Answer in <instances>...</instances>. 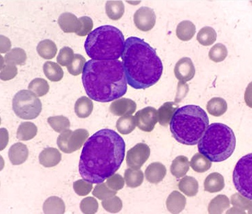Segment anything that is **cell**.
Here are the masks:
<instances>
[{"instance_id": "6da1fadb", "label": "cell", "mask_w": 252, "mask_h": 214, "mask_svg": "<svg viewBox=\"0 0 252 214\" xmlns=\"http://www.w3.org/2000/svg\"><path fill=\"white\" fill-rule=\"evenodd\" d=\"M125 153L126 144L121 135L111 129H100L84 146L79 162L80 175L91 183H101L118 171Z\"/></svg>"}, {"instance_id": "7a4b0ae2", "label": "cell", "mask_w": 252, "mask_h": 214, "mask_svg": "<svg viewBox=\"0 0 252 214\" xmlns=\"http://www.w3.org/2000/svg\"><path fill=\"white\" fill-rule=\"evenodd\" d=\"M83 84L89 98L109 102L121 98L127 86L123 63L120 60H89L83 71Z\"/></svg>"}, {"instance_id": "3957f363", "label": "cell", "mask_w": 252, "mask_h": 214, "mask_svg": "<svg viewBox=\"0 0 252 214\" xmlns=\"http://www.w3.org/2000/svg\"><path fill=\"white\" fill-rule=\"evenodd\" d=\"M126 80L135 89H147L158 82L163 66L156 51L142 38L126 39L122 56Z\"/></svg>"}, {"instance_id": "277c9868", "label": "cell", "mask_w": 252, "mask_h": 214, "mask_svg": "<svg viewBox=\"0 0 252 214\" xmlns=\"http://www.w3.org/2000/svg\"><path fill=\"white\" fill-rule=\"evenodd\" d=\"M209 125V117L204 110L199 106L186 105L175 111L170 122V130L180 144L194 146Z\"/></svg>"}, {"instance_id": "5b68a950", "label": "cell", "mask_w": 252, "mask_h": 214, "mask_svg": "<svg viewBox=\"0 0 252 214\" xmlns=\"http://www.w3.org/2000/svg\"><path fill=\"white\" fill-rule=\"evenodd\" d=\"M125 38L122 31L110 25L91 31L85 43L86 52L94 60H117L122 57Z\"/></svg>"}, {"instance_id": "8992f818", "label": "cell", "mask_w": 252, "mask_h": 214, "mask_svg": "<svg viewBox=\"0 0 252 214\" xmlns=\"http://www.w3.org/2000/svg\"><path fill=\"white\" fill-rule=\"evenodd\" d=\"M198 144L199 153L211 162H220L234 153L236 138L229 126L215 122L209 125Z\"/></svg>"}, {"instance_id": "52a82bcc", "label": "cell", "mask_w": 252, "mask_h": 214, "mask_svg": "<svg viewBox=\"0 0 252 214\" xmlns=\"http://www.w3.org/2000/svg\"><path fill=\"white\" fill-rule=\"evenodd\" d=\"M12 109L18 118L32 120L41 113V100L31 91L23 90L16 93L12 100Z\"/></svg>"}, {"instance_id": "ba28073f", "label": "cell", "mask_w": 252, "mask_h": 214, "mask_svg": "<svg viewBox=\"0 0 252 214\" xmlns=\"http://www.w3.org/2000/svg\"><path fill=\"white\" fill-rule=\"evenodd\" d=\"M233 183L239 193L252 200V153L244 155L237 162L233 175Z\"/></svg>"}, {"instance_id": "9c48e42d", "label": "cell", "mask_w": 252, "mask_h": 214, "mask_svg": "<svg viewBox=\"0 0 252 214\" xmlns=\"http://www.w3.org/2000/svg\"><path fill=\"white\" fill-rule=\"evenodd\" d=\"M89 136V131L85 129H78L74 131L67 129L58 136L57 144L60 151L65 153H71L80 150Z\"/></svg>"}, {"instance_id": "30bf717a", "label": "cell", "mask_w": 252, "mask_h": 214, "mask_svg": "<svg viewBox=\"0 0 252 214\" xmlns=\"http://www.w3.org/2000/svg\"><path fill=\"white\" fill-rule=\"evenodd\" d=\"M151 155V149L147 144L139 143L136 144L126 155V163L132 169H140L147 162Z\"/></svg>"}, {"instance_id": "8fae6325", "label": "cell", "mask_w": 252, "mask_h": 214, "mask_svg": "<svg viewBox=\"0 0 252 214\" xmlns=\"http://www.w3.org/2000/svg\"><path fill=\"white\" fill-rule=\"evenodd\" d=\"M136 125L146 132L152 131L158 122V113L154 107L144 108L136 113L134 116Z\"/></svg>"}, {"instance_id": "7c38bea8", "label": "cell", "mask_w": 252, "mask_h": 214, "mask_svg": "<svg viewBox=\"0 0 252 214\" xmlns=\"http://www.w3.org/2000/svg\"><path fill=\"white\" fill-rule=\"evenodd\" d=\"M156 14L153 9L142 7L135 12L134 22L139 30L143 32L152 30L156 23Z\"/></svg>"}, {"instance_id": "4fadbf2b", "label": "cell", "mask_w": 252, "mask_h": 214, "mask_svg": "<svg viewBox=\"0 0 252 214\" xmlns=\"http://www.w3.org/2000/svg\"><path fill=\"white\" fill-rule=\"evenodd\" d=\"M174 74L180 82L190 81L196 74L194 65L190 58H183L179 60L175 66Z\"/></svg>"}, {"instance_id": "5bb4252c", "label": "cell", "mask_w": 252, "mask_h": 214, "mask_svg": "<svg viewBox=\"0 0 252 214\" xmlns=\"http://www.w3.org/2000/svg\"><path fill=\"white\" fill-rule=\"evenodd\" d=\"M136 104L129 98H122L113 102L109 107V111L116 116H128L135 113Z\"/></svg>"}, {"instance_id": "9a60e30c", "label": "cell", "mask_w": 252, "mask_h": 214, "mask_svg": "<svg viewBox=\"0 0 252 214\" xmlns=\"http://www.w3.org/2000/svg\"><path fill=\"white\" fill-rule=\"evenodd\" d=\"M29 154L28 148L21 142L16 143L11 146L8 152L9 159L13 165L23 164L28 158Z\"/></svg>"}, {"instance_id": "2e32d148", "label": "cell", "mask_w": 252, "mask_h": 214, "mask_svg": "<svg viewBox=\"0 0 252 214\" xmlns=\"http://www.w3.org/2000/svg\"><path fill=\"white\" fill-rule=\"evenodd\" d=\"M167 175V168L160 162H153L145 171V177L151 183L157 184L161 182Z\"/></svg>"}, {"instance_id": "e0dca14e", "label": "cell", "mask_w": 252, "mask_h": 214, "mask_svg": "<svg viewBox=\"0 0 252 214\" xmlns=\"http://www.w3.org/2000/svg\"><path fill=\"white\" fill-rule=\"evenodd\" d=\"M39 163L46 168L54 167L62 160V154L54 148H47L40 153Z\"/></svg>"}, {"instance_id": "ac0fdd59", "label": "cell", "mask_w": 252, "mask_h": 214, "mask_svg": "<svg viewBox=\"0 0 252 214\" xmlns=\"http://www.w3.org/2000/svg\"><path fill=\"white\" fill-rule=\"evenodd\" d=\"M58 25L65 33H76L79 28V20L70 12H64L58 18Z\"/></svg>"}, {"instance_id": "d6986e66", "label": "cell", "mask_w": 252, "mask_h": 214, "mask_svg": "<svg viewBox=\"0 0 252 214\" xmlns=\"http://www.w3.org/2000/svg\"><path fill=\"white\" fill-rule=\"evenodd\" d=\"M186 205V197L178 191H173L166 201L167 210L172 214H180L184 210Z\"/></svg>"}, {"instance_id": "ffe728a7", "label": "cell", "mask_w": 252, "mask_h": 214, "mask_svg": "<svg viewBox=\"0 0 252 214\" xmlns=\"http://www.w3.org/2000/svg\"><path fill=\"white\" fill-rule=\"evenodd\" d=\"M178 104L173 102H167L164 103L157 111L158 113V121L160 125L167 126L170 123L171 119L175 111L178 109Z\"/></svg>"}, {"instance_id": "44dd1931", "label": "cell", "mask_w": 252, "mask_h": 214, "mask_svg": "<svg viewBox=\"0 0 252 214\" xmlns=\"http://www.w3.org/2000/svg\"><path fill=\"white\" fill-rule=\"evenodd\" d=\"M204 190L209 193H217L224 187V179L222 175L218 173L210 174L204 183Z\"/></svg>"}, {"instance_id": "7402d4cb", "label": "cell", "mask_w": 252, "mask_h": 214, "mask_svg": "<svg viewBox=\"0 0 252 214\" xmlns=\"http://www.w3.org/2000/svg\"><path fill=\"white\" fill-rule=\"evenodd\" d=\"M189 169V160L184 155H179L175 158L171 166V173L177 179L185 177Z\"/></svg>"}, {"instance_id": "603a6c76", "label": "cell", "mask_w": 252, "mask_h": 214, "mask_svg": "<svg viewBox=\"0 0 252 214\" xmlns=\"http://www.w3.org/2000/svg\"><path fill=\"white\" fill-rule=\"evenodd\" d=\"M93 107V102L89 97H80L75 103V113L79 118H87L92 113Z\"/></svg>"}, {"instance_id": "cb8c5ba5", "label": "cell", "mask_w": 252, "mask_h": 214, "mask_svg": "<svg viewBox=\"0 0 252 214\" xmlns=\"http://www.w3.org/2000/svg\"><path fill=\"white\" fill-rule=\"evenodd\" d=\"M43 212L45 214H64L65 206L64 202L60 197L52 196L44 202Z\"/></svg>"}, {"instance_id": "d4e9b609", "label": "cell", "mask_w": 252, "mask_h": 214, "mask_svg": "<svg viewBox=\"0 0 252 214\" xmlns=\"http://www.w3.org/2000/svg\"><path fill=\"white\" fill-rule=\"evenodd\" d=\"M179 189L188 197L196 196L198 193L199 184L192 177L186 176L179 182Z\"/></svg>"}, {"instance_id": "484cf974", "label": "cell", "mask_w": 252, "mask_h": 214, "mask_svg": "<svg viewBox=\"0 0 252 214\" xmlns=\"http://www.w3.org/2000/svg\"><path fill=\"white\" fill-rule=\"evenodd\" d=\"M196 28L191 21H184L179 24L176 29V34L179 39L188 41L193 37L196 33Z\"/></svg>"}, {"instance_id": "4316f807", "label": "cell", "mask_w": 252, "mask_h": 214, "mask_svg": "<svg viewBox=\"0 0 252 214\" xmlns=\"http://www.w3.org/2000/svg\"><path fill=\"white\" fill-rule=\"evenodd\" d=\"M36 51L43 59L52 60L56 56L58 48L54 41L45 39L38 44Z\"/></svg>"}, {"instance_id": "83f0119b", "label": "cell", "mask_w": 252, "mask_h": 214, "mask_svg": "<svg viewBox=\"0 0 252 214\" xmlns=\"http://www.w3.org/2000/svg\"><path fill=\"white\" fill-rule=\"evenodd\" d=\"M106 14L113 21H118L123 16L125 6L122 1H107L105 5Z\"/></svg>"}, {"instance_id": "f1b7e54d", "label": "cell", "mask_w": 252, "mask_h": 214, "mask_svg": "<svg viewBox=\"0 0 252 214\" xmlns=\"http://www.w3.org/2000/svg\"><path fill=\"white\" fill-rule=\"evenodd\" d=\"M206 108L209 114L215 117H220L227 111V103L223 98L215 97L208 102Z\"/></svg>"}, {"instance_id": "f546056e", "label": "cell", "mask_w": 252, "mask_h": 214, "mask_svg": "<svg viewBox=\"0 0 252 214\" xmlns=\"http://www.w3.org/2000/svg\"><path fill=\"white\" fill-rule=\"evenodd\" d=\"M37 133V127L33 122H24L19 125L16 138L21 141H29L33 139Z\"/></svg>"}, {"instance_id": "4dcf8cb0", "label": "cell", "mask_w": 252, "mask_h": 214, "mask_svg": "<svg viewBox=\"0 0 252 214\" xmlns=\"http://www.w3.org/2000/svg\"><path fill=\"white\" fill-rule=\"evenodd\" d=\"M43 72L50 81L59 82L63 77V71L58 64L53 61H47L44 63Z\"/></svg>"}, {"instance_id": "1f68e13d", "label": "cell", "mask_w": 252, "mask_h": 214, "mask_svg": "<svg viewBox=\"0 0 252 214\" xmlns=\"http://www.w3.org/2000/svg\"><path fill=\"white\" fill-rule=\"evenodd\" d=\"M124 179L127 186L136 188L141 185L144 181V174L140 170L127 168L124 173Z\"/></svg>"}, {"instance_id": "d6a6232c", "label": "cell", "mask_w": 252, "mask_h": 214, "mask_svg": "<svg viewBox=\"0 0 252 214\" xmlns=\"http://www.w3.org/2000/svg\"><path fill=\"white\" fill-rule=\"evenodd\" d=\"M229 207V198L226 195H219L211 201L208 210L210 214H222Z\"/></svg>"}, {"instance_id": "836d02e7", "label": "cell", "mask_w": 252, "mask_h": 214, "mask_svg": "<svg viewBox=\"0 0 252 214\" xmlns=\"http://www.w3.org/2000/svg\"><path fill=\"white\" fill-rule=\"evenodd\" d=\"M27 56L26 52L21 48H14L5 54L4 61L5 63L12 65H23L26 63Z\"/></svg>"}, {"instance_id": "e575fe53", "label": "cell", "mask_w": 252, "mask_h": 214, "mask_svg": "<svg viewBox=\"0 0 252 214\" xmlns=\"http://www.w3.org/2000/svg\"><path fill=\"white\" fill-rule=\"evenodd\" d=\"M190 166L193 171L203 173L209 171L212 166V162L200 153H196L191 158Z\"/></svg>"}, {"instance_id": "d590c367", "label": "cell", "mask_w": 252, "mask_h": 214, "mask_svg": "<svg viewBox=\"0 0 252 214\" xmlns=\"http://www.w3.org/2000/svg\"><path fill=\"white\" fill-rule=\"evenodd\" d=\"M136 122L132 115L124 116L117 122L116 128L119 132L123 135H127L132 132L136 128Z\"/></svg>"}, {"instance_id": "8d00e7d4", "label": "cell", "mask_w": 252, "mask_h": 214, "mask_svg": "<svg viewBox=\"0 0 252 214\" xmlns=\"http://www.w3.org/2000/svg\"><path fill=\"white\" fill-rule=\"evenodd\" d=\"M217 34L215 29L210 27H205L199 31L197 34V40L204 46H210L216 41Z\"/></svg>"}, {"instance_id": "74e56055", "label": "cell", "mask_w": 252, "mask_h": 214, "mask_svg": "<svg viewBox=\"0 0 252 214\" xmlns=\"http://www.w3.org/2000/svg\"><path fill=\"white\" fill-rule=\"evenodd\" d=\"M47 122H48L49 125L52 127V129L58 133L63 132V131L67 130L70 127V121L63 115L49 117L47 119Z\"/></svg>"}, {"instance_id": "f35d334b", "label": "cell", "mask_w": 252, "mask_h": 214, "mask_svg": "<svg viewBox=\"0 0 252 214\" xmlns=\"http://www.w3.org/2000/svg\"><path fill=\"white\" fill-rule=\"evenodd\" d=\"M29 90L37 96H43L48 93L49 85L47 80L43 78H35L29 84Z\"/></svg>"}, {"instance_id": "ab89813d", "label": "cell", "mask_w": 252, "mask_h": 214, "mask_svg": "<svg viewBox=\"0 0 252 214\" xmlns=\"http://www.w3.org/2000/svg\"><path fill=\"white\" fill-rule=\"evenodd\" d=\"M228 51L225 45L222 43H217L214 45L209 51V56L212 61L219 63L224 61L227 57Z\"/></svg>"}, {"instance_id": "60d3db41", "label": "cell", "mask_w": 252, "mask_h": 214, "mask_svg": "<svg viewBox=\"0 0 252 214\" xmlns=\"http://www.w3.org/2000/svg\"><path fill=\"white\" fill-rule=\"evenodd\" d=\"M18 74V69L16 65L5 63L4 58L1 56V80L8 81L15 78Z\"/></svg>"}, {"instance_id": "b9f144b4", "label": "cell", "mask_w": 252, "mask_h": 214, "mask_svg": "<svg viewBox=\"0 0 252 214\" xmlns=\"http://www.w3.org/2000/svg\"><path fill=\"white\" fill-rule=\"evenodd\" d=\"M101 204L106 211L113 214L118 213L121 211L123 207V203L121 199L116 195L110 198L104 199Z\"/></svg>"}, {"instance_id": "7bdbcfd3", "label": "cell", "mask_w": 252, "mask_h": 214, "mask_svg": "<svg viewBox=\"0 0 252 214\" xmlns=\"http://www.w3.org/2000/svg\"><path fill=\"white\" fill-rule=\"evenodd\" d=\"M85 64L86 59L82 55L74 54L72 63L67 66V70L73 76H78L83 72Z\"/></svg>"}, {"instance_id": "ee69618b", "label": "cell", "mask_w": 252, "mask_h": 214, "mask_svg": "<svg viewBox=\"0 0 252 214\" xmlns=\"http://www.w3.org/2000/svg\"><path fill=\"white\" fill-rule=\"evenodd\" d=\"M117 194L116 191H113L107 186L106 183H98L94 187V191H93V195L100 200L110 198L115 196Z\"/></svg>"}, {"instance_id": "f6af8a7d", "label": "cell", "mask_w": 252, "mask_h": 214, "mask_svg": "<svg viewBox=\"0 0 252 214\" xmlns=\"http://www.w3.org/2000/svg\"><path fill=\"white\" fill-rule=\"evenodd\" d=\"M81 212L85 214H96L98 209L97 201L94 197H86L81 201L80 204Z\"/></svg>"}, {"instance_id": "bcb514c9", "label": "cell", "mask_w": 252, "mask_h": 214, "mask_svg": "<svg viewBox=\"0 0 252 214\" xmlns=\"http://www.w3.org/2000/svg\"><path fill=\"white\" fill-rule=\"evenodd\" d=\"M74 54L72 49L68 47H64L60 51L57 57V61L62 66H68L74 60Z\"/></svg>"}, {"instance_id": "7dc6e473", "label": "cell", "mask_w": 252, "mask_h": 214, "mask_svg": "<svg viewBox=\"0 0 252 214\" xmlns=\"http://www.w3.org/2000/svg\"><path fill=\"white\" fill-rule=\"evenodd\" d=\"M79 20V28L76 34L78 36H85L91 32L93 28V21L90 17L83 16L78 18Z\"/></svg>"}, {"instance_id": "c3c4849f", "label": "cell", "mask_w": 252, "mask_h": 214, "mask_svg": "<svg viewBox=\"0 0 252 214\" xmlns=\"http://www.w3.org/2000/svg\"><path fill=\"white\" fill-rule=\"evenodd\" d=\"M74 191L79 196H86L88 194L91 193L93 189V183L88 181L80 179L75 181L73 184Z\"/></svg>"}, {"instance_id": "681fc988", "label": "cell", "mask_w": 252, "mask_h": 214, "mask_svg": "<svg viewBox=\"0 0 252 214\" xmlns=\"http://www.w3.org/2000/svg\"><path fill=\"white\" fill-rule=\"evenodd\" d=\"M231 204L233 206H236L239 208H242L243 210H252V202L249 199H246L243 195L239 193L232 195Z\"/></svg>"}, {"instance_id": "f907efd6", "label": "cell", "mask_w": 252, "mask_h": 214, "mask_svg": "<svg viewBox=\"0 0 252 214\" xmlns=\"http://www.w3.org/2000/svg\"><path fill=\"white\" fill-rule=\"evenodd\" d=\"M124 180L123 177L119 174H114L112 176L107 179L106 184L113 191H118L123 189L124 186Z\"/></svg>"}, {"instance_id": "816d5d0a", "label": "cell", "mask_w": 252, "mask_h": 214, "mask_svg": "<svg viewBox=\"0 0 252 214\" xmlns=\"http://www.w3.org/2000/svg\"><path fill=\"white\" fill-rule=\"evenodd\" d=\"M188 91H189V88H188V85L186 84V82H179L178 94H177L176 98H175V101L177 102H180L183 98H185Z\"/></svg>"}, {"instance_id": "f5cc1de1", "label": "cell", "mask_w": 252, "mask_h": 214, "mask_svg": "<svg viewBox=\"0 0 252 214\" xmlns=\"http://www.w3.org/2000/svg\"><path fill=\"white\" fill-rule=\"evenodd\" d=\"M11 42L9 38L5 37V36H1V54H5L7 51L11 49Z\"/></svg>"}, {"instance_id": "db71d44e", "label": "cell", "mask_w": 252, "mask_h": 214, "mask_svg": "<svg viewBox=\"0 0 252 214\" xmlns=\"http://www.w3.org/2000/svg\"><path fill=\"white\" fill-rule=\"evenodd\" d=\"M1 151H3L8 144V132L4 128L1 129Z\"/></svg>"}]
</instances>
